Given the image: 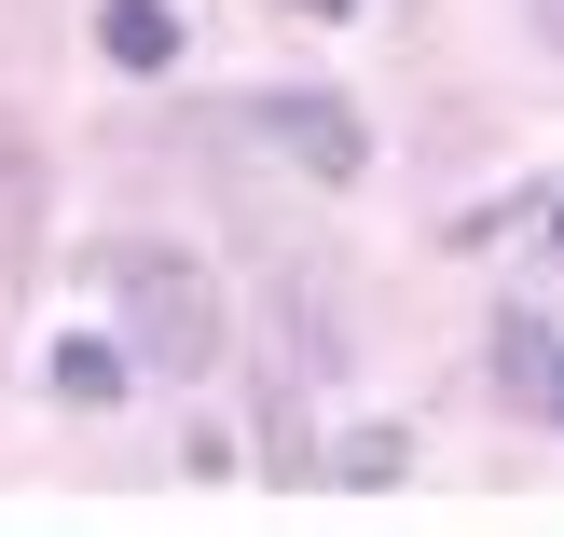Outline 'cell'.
Wrapping results in <instances>:
<instances>
[{"mask_svg": "<svg viewBox=\"0 0 564 537\" xmlns=\"http://www.w3.org/2000/svg\"><path fill=\"white\" fill-rule=\"evenodd\" d=\"M110 331H124L138 373H165V386H207L220 345H235L220 276L193 262V248H110Z\"/></svg>", "mask_w": 564, "mask_h": 537, "instance_id": "obj_1", "label": "cell"}, {"mask_svg": "<svg viewBox=\"0 0 564 537\" xmlns=\"http://www.w3.org/2000/svg\"><path fill=\"white\" fill-rule=\"evenodd\" d=\"M235 125H248V138H275L303 180H358V165H372V125H358V97H330V83H262Z\"/></svg>", "mask_w": 564, "mask_h": 537, "instance_id": "obj_2", "label": "cell"}, {"mask_svg": "<svg viewBox=\"0 0 564 537\" xmlns=\"http://www.w3.org/2000/svg\"><path fill=\"white\" fill-rule=\"evenodd\" d=\"M482 373H496V400H510L523 428H564V331L551 318H496Z\"/></svg>", "mask_w": 564, "mask_h": 537, "instance_id": "obj_3", "label": "cell"}, {"mask_svg": "<svg viewBox=\"0 0 564 537\" xmlns=\"http://www.w3.org/2000/svg\"><path fill=\"white\" fill-rule=\"evenodd\" d=\"M97 55L110 69H165V55H180V14H165V0H97Z\"/></svg>", "mask_w": 564, "mask_h": 537, "instance_id": "obj_4", "label": "cell"}, {"mask_svg": "<svg viewBox=\"0 0 564 537\" xmlns=\"http://www.w3.org/2000/svg\"><path fill=\"white\" fill-rule=\"evenodd\" d=\"M124 331H110V345H97V331H83V345H55V400H83V414H97V400H124Z\"/></svg>", "mask_w": 564, "mask_h": 537, "instance_id": "obj_5", "label": "cell"}, {"mask_svg": "<svg viewBox=\"0 0 564 537\" xmlns=\"http://www.w3.org/2000/svg\"><path fill=\"white\" fill-rule=\"evenodd\" d=\"M400 469H413V441H400V428H345V441H330V483H358V496H386Z\"/></svg>", "mask_w": 564, "mask_h": 537, "instance_id": "obj_6", "label": "cell"}, {"mask_svg": "<svg viewBox=\"0 0 564 537\" xmlns=\"http://www.w3.org/2000/svg\"><path fill=\"white\" fill-rule=\"evenodd\" d=\"M523 14H538V42H551V55H564V0H523Z\"/></svg>", "mask_w": 564, "mask_h": 537, "instance_id": "obj_7", "label": "cell"}]
</instances>
